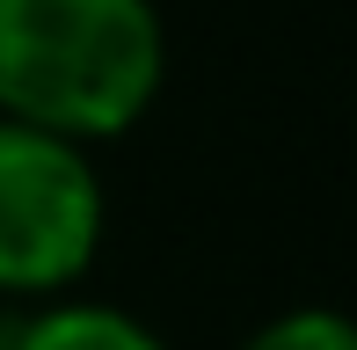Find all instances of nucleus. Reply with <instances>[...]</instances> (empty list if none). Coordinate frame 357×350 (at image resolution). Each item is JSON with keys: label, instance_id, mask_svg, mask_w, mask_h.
I'll use <instances>...</instances> for the list:
<instances>
[{"label": "nucleus", "instance_id": "obj_1", "mask_svg": "<svg viewBox=\"0 0 357 350\" xmlns=\"http://www.w3.org/2000/svg\"><path fill=\"white\" fill-rule=\"evenodd\" d=\"M153 0H0V117L59 139H117L160 95Z\"/></svg>", "mask_w": 357, "mask_h": 350}, {"label": "nucleus", "instance_id": "obj_2", "mask_svg": "<svg viewBox=\"0 0 357 350\" xmlns=\"http://www.w3.org/2000/svg\"><path fill=\"white\" fill-rule=\"evenodd\" d=\"M102 241V183L80 139L0 117V292H66Z\"/></svg>", "mask_w": 357, "mask_h": 350}, {"label": "nucleus", "instance_id": "obj_3", "mask_svg": "<svg viewBox=\"0 0 357 350\" xmlns=\"http://www.w3.org/2000/svg\"><path fill=\"white\" fill-rule=\"evenodd\" d=\"M0 350H168L146 321L117 307H95V299H59V307L29 314L22 328H15V343Z\"/></svg>", "mask_w": 357, "mask_h": 350}, {"label": "nucleus", "instance_id": "obj_4", "mask_svg": "<svg viewBox=\"0 0 357 350\" xmlns=\"http://www.w3.org/2000/svg\"><path fill=\"white\" fill-rule=\"evenodd\" d=\"M241 350H357L350 321L328 307H299V314H278L270 328H255Z\"/></svg>", "mask_w": 357, "mask_h": 350}]
</instances>
